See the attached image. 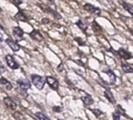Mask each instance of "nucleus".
I'll return each instance as SVG.
<instances>
[{
	"label": "nucleus",
	"instance_id": "obj_12",
	"mask_svg": "<svg viewBox=\"0 0 133 120\" xmlns=\"http://www.w3.org/2000/svg\"><path fill=\"white\" fill-rule=\"evenodd\" d=\"M103 73H105L106 74L108 75V77H110L111 84H114L116 82V75L114 74V73L111 70H110V69H104L103 70Z\"/></svg>",
	"mask_w": 133,
	"mask_h": 120
},
{
	"label": "nucleus",
	"instance_id": "obj_7",
	"mask_svg": "<svg viewBox=\"0 0 133 120\" xmlns=\"http://www.w3.org/2000/svg\"><path fill=\"white\" fill-rule=\"evenodd\" d=\"M30 37L33 39V40H35V41H38V42H41V41H43V37H42V35L40 34V32H38V31H36V30H33L31 33H30Z\"/></svg>",
	"mask_w": 133,
	"mask_h": 120
},
{
	"label": "nucleus",
	"instance_id": "obj_25",
	"mask_svg": "<svg viewBox=\"0 0 133 120\" xmlns=\"http://www.w3.org/2000/svg\"><path fill=\"white\" fill-rule=\"evenodd\" d=\"M10 1H11V3H13L16 6H19V5H21L22 3L21 0H10Z\"/></svg>",
	"mask_w": 133,
	"mask_h": 120
},
{
	"label": "nucleus",
	"instance_id": "obj_6",
	"mask_svg": "<svg viewBox=\"0 0 133 120\" xmlns=\"http://www.w3.org/2000/svg\"><path fill=\"white\" fill-rule=\"evenodd\" d=\"M13 33H14V35L15 37V38L17 40V41H21L22 38H23V36H24V31L23 30L19 27H14L13 29Z\"/></svg>",
	"mask_w": 133,
	"mask_h": 120
},
{
	"label": "nucleus",
	"instance_id": "obj_33",
	"mask_svg": "<svg viewBox=\"0 0 133 120\" xmlns=\"http://www.w3.org/2000/svg\"><path fill=\"white\" fill-rule=\"evenodd\" d=\"M1 12H2V10H1V9H0V13H1Z\"/></svg>",
	"mask_w": 133,
	"mask_h": 120
},
{
	"label": "nucleus",
	"instance_id": "obj_19",
	"mask_svg": "<svg viewBox=\"0 0 133 120\" xmlns=\"http://www.w3.org/2000/svg\"><path fill=\"white\" fill-rule=\"evenodd\" d=\"M76 24H77V26L82 30V31H87V26L85 24V23L82 20H79L77 23H76Z\"/></svg>",
	"mask_w": 133,
	"mask_h": 120
},
{
	"label": "nucleus",
	"instance_id": "obj_3",
	"mask_svg": "<svg viewBox=\"0 0 133 120\" xmlns=\"http://www.w3.org/2000/svg\"><path fill=\"white\" fill-rule=\"evenodd\" d=\"M6 63L8 65V66L12 69V70H17L19 68V65L16 63V61L14 60V58H13V56H11L10 55H7L6 56Z\"/></svg>",
	"mask_w": 133,
	"mask_h": 120
},
{
	"label": "nucleus",
	"instance_id": "obj_14",
	"mask_svg": "<svg viewBox=\"0 0 133 120\" xmlns=\"http://www.w3.org/2000/svg\"><path fill=\"white\" fill-rule=\"evenodd\" d=\"M104 95H105V97L107 98V99L110 102H111V103H113V104L116 102V101H115V99H114V98L112 93H111L109 90H106V91H104Z\"/></svg>",
	"mask_w": 133,
	"mask_h": 120
},
{
	"label": "nucleus",
	"instance_id": "obj_22",
	"mask_svg": "<svg viewBox=\"0 0 133 120\" xmlns=\"http://www.w3.org/2000/svg\"><path fill=\"white\" fill-rule=\"evenodd\" d=\"M14 117L16 120H24V118L22 114H21L20 112L17 111L14 114Z\"/></svg>",
	"mask_w": 133,
	"mask_h": 120
},
{
	"label": "nucleus",
	"instance_id": "obj_34",
	"mask_svg": "<svg viewBox=\"0 0 133 120\" xmlns=\"http://www.w3.org/2000/svg\"><path fill=\"white\" fill-rule=\"evenodd\" d=\"M59 120H60V119H59Z\"/></svg>",
	"mask_w": 133,
	"mask_h": 120
},
{
	"label": "nucleus",
	"instance_id": "obj_5",
	"mask_svg": "<svg viewBox=\"0 0 133 120\" xmlns=\"http://www.w3.org/2000/svg\"><path fill=\"white\" fill-rule=\"evenodd\" d=\"M17 83L19 87L21 89H22V90L26 91V90H28V89H29L31 87L30 82L28 80H26V79H19L17 81Z\"/></svg>",
	"mask_w": 133,
	"mask_h": 120
},
{
	"label": "nucleus",
	"instance_id": "obj_28",
	"mask_svg": "<svg viewBox=\"0 0 133 120\" xmlns=\"http://www.w3.org/2000/svg\"><path fill=\"white\" fill-rule=\"evenodd\" d=\"M53 111L56 112H60L61 111V108L59 107H53Z\"/></svg>",
	"mask_w": 133,
	"mask_h": 120
},
{
	"label": "nucleus",
	"instance_id": "obj_27",
	"mask_svg": "<svg viewBox=\"0 0 133 120\" xmlns=\"http://www.w3.org/2000/svg\"><path fill=\"white\" fill-rule=\"evenodd\" d=\"M49 23V20L47 19V18H45V19H42V24H47Z\"/></svg>",
	"mask_w": 133,
	"mask_h": 120
},
{
	"label": "nucleus",
	"instance_id": "obj_18",
	"mask_svg": "<svg viewBox=\"0 0 133 120\" xmlns=\"http://www.w3.org/2000/svg\"><path fill=\"white\" fill-rule=\"evenodd\" d=\"M82 100L86 105H91L93 103V99L90 96L83 97V98H82Z\"/></svg>",
	"mask_w": 133,
	"mask_h": 120
},
{
	"label": "nucleus",
	"instance_id": "obj_30",
	"mask_svg": "<svg viewBox=\"0 0 133 120\" xmlns=\"http://www.w3.org/2000/svg\"><path fill=\"white\" fill-rule=\"evenodd\" d=\"M47 1H48L49 3H50L51 4H53L54 2H55V0H47Z\"/></svg>",
	"mask_w": 133,
	"mask_h": 120
},
{
	"label": "nucleus",
	"instance_id": "obj_11",
	"mask_svg": "<svg viewBox=\"0 0 133 120\" xmlns=\"http://www.w3.org/2000/svg\"><path fill=\"white\" fill-rule=\"evenodd\" d=\"M117 53H118V55H119V56L121 57V58H124V59H130V58H132V56H131V55L128 51H126V50H124V49H123V48H120L118 51H117Z\"/></svg>",
	"mask_w": 133,
	"mask_h": 120
},
{
	"label": "nucleus",
	"instance_id": "obj_26",
	"mask_svg": "<svg viewBox=\"0 0 133 120\" xmlns=\"http://www.w3.org/2000/svg\"><path fill=\"white\" fill-rule=\"evenodd\" d=\"M75 40L78 41V43L80 45H84V44H85V42H83V40H82V38H76Z\"/></svg>",
	"mask_w": 133,
	"mask_h": 120
},
{
	"label": "nucleus",
	"instance_id": "obj_24",
	"mask_svg": "<svg viewBox=\"0 0 133 120\" xmlns=\"http://www.w3.org/2000/svg\"><path fill=\"white\" fill-rule=\"evenodd\" d=\"M92 112L96 116V117H99L101 114H102V111L99 109H91Z\"/></svg>",
	"mask_w": 133,
	"mask_h": 120
},
{
	"label": "nucleus",
	"instance_id": "obj_21",
	"mask_svg": "<svg viewBox=\"0 0 133 120\" xmlns=\"http://www.w3.org/2000/svg\"><path fill=\"white\" fill-rule=\"evenodd\" d=\"M92 29L95 32H98V31H102V28L101 27L97 24L96 21H93L92 22Z\"/></svg>",
	"mask_w": 133,
	"mask_h": 120
},
{
	"label": "nucleus",
	"instance_id": "obj_16",
	"mask_svg": "<svg viewBox=\"0 0 133 120\" xmlns=\"http://www.w3.org/2000/svg\"><path fill=\"white\" fill-rule=\"evenodd\" d=\"M121 69H122V70H123L124 73H133V67L131 66L130 65L122 63V64H121Z\"/></svg>",
	"mask_w": 133,
	"mask_h": 120
},
{
	"label": "nucleus",
	"instance_id": "obj_15",
	"mask_svg": "<svg viewBox=\"0 0 133 120\" xmlns=\"http://www.w3.org/2000/svg\"><path fill=\"white\" fill-rule=\"evenodd\" d=\"M45 11H46V12H48L49 13L52 14V15L54 17V18H56V19H57V20L61 19V16H60V15H59L56 11V10H54L51 9L50 7H46Z\"/></svg>",
	"mask_w": 133,
	"mask_h": 120
},
{
	"label": "nucleus",
	"instance_id": "obj_4",
	"mask_svg": "<svg viewBox=\"0 0 133 120\" xmlns=\"http://www.w3.org/2000/svg\"><path fill=\"white\" fill-rule=\"evenodd\" d=\"M46 82L48 83V84L49 85V87L53 89V90H57L59 87V83L57 81V80L52 77H46Z\"/></svg>",
	"mask_w": 133,
	"mask_h": 120
},
{
	"label": "nucleus",
	"instance_id": "obj_13",
	"mask_svg": "<svg viewBox=\"0 0 133 120\" xmlns=\"http://www.w3.org/2000/svg\"><path fill=\"white\" fill-rule=\"evenodd\" d=\"M0 84H1L7 91H10L13 88V86H12L11 83L10 81H8L4 77H1V79H0Z\"/></svg>",
	"mask_w": 133,
	"mask_h": 120
},
{
	"label": "nucleus",
	"instance_id": "obj_2",
	"mask_svg": "<svg viewBox=\"0 0 133 120\" xmlns=\"http://www.w3.org/2000/svg\"><path fill=\"white\" fill-rule=\"evenodd\" d=\"M84 10L85 11H87L88 13H91L92 15L93 16H99L101 14V10L100 9H99L98 7H96L94 6L92 4H89V3H86L83 6Z\"/></svg>",
	"mask_w": 133,
	"mask_h": 120
},
{
	"label": "nucleus",
	"instance_id": "obj_29",
	"mask_svg": "<svg viewBox=\"0 0 133 120\" xmlns=\"http://www.w3.org/2000/svg\"><path fill=\"white\" fill-rule=\"evenodd\" d=\"M57 69H58V71H59V72H61V71H62V70L63 69V64H62V63H61V64H59Z\"/></svg>",
	"mask_w": 133,
	"mask_h": 120
},
{
	"label": "nucleus",
	"instance_id": "obj_1",
	"mask_svg": "<svg viewBox=\"0 0 133 120\" xmlns=\"http://www.w3.org/2000/svg\"><path fill=\"white\" fill-rule=\"evenodd\" d=\"M31 80H32V83L34 84V85L38 90L43 89L45 84V81H46V80H45L42 77L38 76V75H35V74L31 75Z\"/></svg>",
	"mask_w": 133,
	"mask_h": 120
},
{
	"label": "nucleus",
	"instance_id": "obj_10",
	"mask_svg": "<svg viewBox=\"0 0 133 120\" xmlns=\"http://www.w3.org/2000/svg\"><path fill=\"white\" fill-rule=\"evenodd\" d=\"M118 2H119V3L121 4V6L127 12H128L131 15H133V6H132V5H131V4H129V3L124 2V0H119Z\"/></svg>",
	"mask_w": 133,
	"mask_h": 120
},
{
	"label": "nucleus",
	"instance_id": "obj_17",
	"mask_svg": "<svg viewBox=\"0 0 133 120\" xmlns=\"http://www.w3.org/2000/svg\"><path fill=\"white\" fill-rule=\"evenodd\" d=\"M15 18H16L17 20H21V21H24V22L28 21L27 17H26L21 11L18 12V13L15 15Z\"/></svg>",
	"mask_w": 133,
	"mask_h": 120
},
{
	"label": "nucleus",
	"instance_id": "obj_20",
	"mask_svg": "<svg viewBox=\"0 0 133 120\" xmlns=\"http://www.w3.org/2000/svg\"><path fill=\"white\" fill-rule=\"evenodd\" d=\"M35 116L37 117V118L38 120H50L45 114H43L42 112H37L35 113Z\"/></svg>",
	"mask_w": 133,
	"mask_h": 120
},
{
	"label": "nucleus",
	"instance_id": "obj_9",
	"mask_svg": "<svg viewBox=\"0 0 133 120\" xmlns=\"http://www.w3.org/2000/svg\"><path fill=\"white\" fill-rule=\"evenodd\" d=\"M4 104L6 105V107H8L11 110H15L17 108V104L10 98V97H6L3 99Z\"/></svg>",
	"mask_w": 133,
	"mask_h": 120
},
{
	"label": "nucleus",
	"instance_id": "obj_23",
	"mask_svg": "<svg viewBox=\"0 0 133 120\" xmlns=\"http://www.w3.org/2000/svg\"><path fill=\"white\" fill-rule=\"evenodd\" d=\"M113 120H121V115L119 112L115 111L113 113Z\"/></svg>",
	"mask_w": 133,
	"mask_h": 120
},
{
	"label": "nucleus",
	"instance_id": "obj_8",
	"mask_svg": "<svg viewBox=\"0 0 133 120\" xmlns=\"http://www.w3.org/2000/svg\"><path fill=\"white\" fill-rule=\"evenodd\" d=\"M6 44L10 47V48H11L14 51H18L20 50V48H21L20 45H19L16 41H13V40L10 39V38H7V39L6 40Z\"/></svg>",
	"mask_w": 133,
	"mask_h": 120
},
{
	"label": "nucleus",
	"instance_id": "obj_32",
	"mask_svg": "<svg viewBox=\"0 0 133 120\" xmlns=\"http://www.w3.org/2000/svg\"><path fill=\"white\" fill-rule=\"evenodd\" d=\"M0 27H1V28H3V27L1 26V24H0Z\"/></svg>",
	"mask_w": 133,
	"mask_h": 120
},
{
	"label": "nucleus",
	"instance_id": "obj_31",
	"mask_svg": "<svg viewBox=\"0 0 133 120\" xmlns=\"http://www.w3.org/2000/svg\"><path fill=\"white\" fill-rule=\"evenodd\" d=\"M0 41H3V38H2V37H1V36H0Z\"/></svg>",
	"mask_w": 133,
	"mask_h": 120
}]
</instances>
